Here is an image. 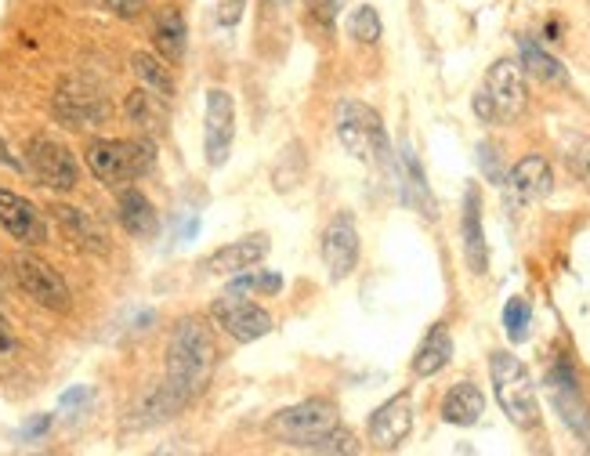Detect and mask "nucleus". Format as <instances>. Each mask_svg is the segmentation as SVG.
Returning a JSON list of instances; mask_svg holds the SVG:
<instances>
[{
	"label": "nucleus",
	"mask_w": 590,
	"mask_h": 456,
	"mask_svg": "<svg viewBox=\"0 0 590 456\" xmlns=\"http://www.w3.org/2000/svg\"><path fill=\"white\" fill-rule=\"evenodd\" d=\"M131 69H134V76H138V84H142L145 91H153L156 98H163V102H171L174 91H178L167 62H163L160 55H153V51H134Z\"/></svg>",
	"instance_id": "nucleus-26"
},
{
	"label": "nucleus",
	"mask_w": 590,
	"mask_h": 456,
	"mask_svg": "<svg viewBox=\"0 0 590 456\" xmlns=\"http://www.w3.org/2000/svg\"><path fill=\"white\" fill-rule=\"evenodd\" d=\"M51 218L58 221V228L66 232V239H73L80 250L98 254V257L109 254V236H105V228L98 225L87 210L73 207V203H55V207H51Z\"/></svg>",
	"instance_id": "nucleus-18"
},
{
	"label": "nucleus",
	"mask_w": 590,
	"mask_h": 456,
	"mask_svg": "<svg viewBox=\"0 0 590 456\" xmlns=\"http://www.w3.org/2000/svg\"><path fill=\"white\" fill-rule=\"evenodd\" d=\"M243 11H247V0H218V22L225 29L239 26V19H243Z\"/></svg>",
	"instance_id": "nucleus-36"
},
{
	"label": "nucleus",
	"mask_w": 590,
	"mask_h": 456,
	"mask_svg": "<svg viewBox=\"0 0 590 456\" xmlns=\"http://www.w3.org/2000/svg\"><path fill=\"white\" fill-rule=\"evenodd\" d=\"M337 424V406L330 399H308V402H297V406H286L279 409L276 417L268 420V431L279 435L286 446H301L305 438L312 435H323L326 428H334Z\"/></svg>",
	"instance_id": "nucleus-9"
},
{
	"label": "nucleus",
	"mask_w": 590,
	"mask_h": 456,
	"mask_svg": "<svg viewBox=\"0 0 590 456\" xmlns=\"http://www.w3.org/2000/svg\"><path fill=\"white\" fill-rule=\"evenodd\" d=\"M116 218H120L127 236L134 239H153L156 228H160V214H156L153 200L145 192L131 189V185H124L120 196H116Z\"/></svg>",
	"instance_id": "nucleus-21"
},
{
	"label": "nucleus",
	"mask_w": 590,
	"mask_h": 456,
	"mask_svg": "<svg viewBox=\"0 0 590 456\" xmlns=\"http://www.w3.org/2000/svg\"><path fill=\"white\" fill-rule=\"evenodd\" d=\"M276 290H283V276H276V272H239V279H232L229 294H276Z\"/></svg>",
	"instance_id": "nucleus-31"
},
{
	"label": "nucleus",
	"mask_w": 590,
	"mask_h": 456,
	"mask_svg": "<svg viewBox=\"0 0 590 456\" xmlns=\"http://www.w3.org/2000/svg\"><path fill=\"white\" fill-rule=\"evenodd\" d=\"M26 167L29 174L51 192H73L80 185V163L58 138L37 134L26 142Z\"/></svg>",
	"instance_id": "nucleus-6"
},
{
	"label": "nucleus",
	"mask_w": 590,
	"mask_h": 456,
	"mask_svg": "<svg viewBox=\"0 0 590 456\" xmlns=\"http://www.w3.org/2000/svg\"><path fill=\"white\" fill-rule=\"evenodd\" d=\"M547 391H551L554 409H558V417L569 424L572 435L590 438V406L583 402L580 384H576V373H572L569 362H558V366L547 373Z\"/></svg>",
	"instance_id": "nucleus-14"
},
{
	"label": "nucleus",
	"mask_w": 590,
	"mask_h": 456,
	"mask_svg": "<svg viewBox=\"0 0 590 456\" xmlns=\"http://www.w3.org/2000/svg\"><path fill=\"white\" fill-rule=\"evenodd\" d=\"M268 250H272V243H268L265 232H254V236H243L236 243L218 247L203 261V268H207L210 276H239V272H250L254 265H261L268 257Z\"/></svg>",
	"instance_id": "nucleus-15"
},
{
	"label": "nucleus",
	"mask_w": 590,
	"mask_h": 456,
	"mask_svg": "<svg viewBox=\"0 0 590 456\" xmlns=\"http://www.w3.org/2000/svg\"><path fill=\"white\" fill-rule=\"evenodd\" d=\"M84 163L105 189H124V185L145 178L156 167V145L145 134L131 138V142H124V138H95L84 149Z\"/></svg>",
	"instance_id": "nucleus-2"
},
{
	"label": "nucleus",
	"mask_w": 590,
	"mask_h": 456,
	"mask_svg": "<svg viewBox=\"0 0 590 456\" xmlns=\"http://www.w3.org/2000/svg\"><path fill=\"white\" fill-rule=\"evenodd\" d=\"M214 362H218V348H214V337H210L207 326L196 315L178 319V326L171 330V344H167L163 384L189 406L192 399H200L207 391L210 377H214Z\"/></svg>",
	"instance_id": "nucleus-1"
},
{
	"label": "nucleus",
	"mask_w": 590,
	"mask_h": 456,
	"mask_svg": "<svg viewBox=\"0 0 590 456\" xmlns=\"http://www.w3.org/2000/svg\"><path fill=\"white\" fill-rule=\"evenodd\" d=\"M181 409H185V402L174 395L167 384H153V388L145 391L142 399L134 402V409H131V424L134 428H153V424H163V420H171V417H178Z\"/></svg>",
	"instance_id": "nucleus-24"
},
{
	"label": "nucleus",
	"mask_w": 590,
	"mask_h": 456,
	"mask_svg": "<svg viewBox=\"0 0 590 456\" xmlns=\"http://www.w3.org/2000/svg\"><path fill=\"white\" fill-rule=\"evenodd\" d=\"M0 228L22 247H44L48 243V218L40 214L37 203L11 189H0Z\"/></svg>",
	"instance_id": "nucleus-13"
},
{
	"label": "nucleus",
	"mask_w": 590,
	"mask_h": 456,
	"mask_svg": "<svg viewBox=\"0 0 590 456\" xmlns=\"http://www.w3.org/2000/svg\"><path fill=\"white\" fill-rule=\"evenodd\" d=\"M124 116L134 124V131L138 134H156L163 131V98H156L153 91H145V87H138V91H131V95L124 98Z\"/></svg>",
	"instance_id": "nucleus-27"
},
{
	"label": "nucleus",
	"mask_w": 590,
	"mask_h": 456,
	"mask_svg": "<svg viewBox=\"0 0 590 456\" xmlns=\"http://www.w3.org/2000/svg\"><path fill=\"white\" fill-rule=\"evenodd\" d=\"M210 319L221 326V333H229L236 344H254L272 333V315L257 301H247V294H225L210 304Z\"/></svg>",
	"instance_id": "nucleus-8"
},
{
	"label": "nucleus",
	"mask_w": 590,
	"mask_h": 456,
	"mask_svg": "<svg viewBox=\"0 0 590 456\" xmlns=\"http://www.w3.org/2000/svg\"><path fill=\"white\" fill-rule=\"evenodd\" d=\"M337 142L359 163H373L384 171H391V163H395L381 113L366 102H355V98L337 105Z\"/></svg>",
	"instance_id": "nucleus-3"
},
{
	"label": "nucleus",
	"mask_w": 590,
	"mask_h": 456,
	"mask_svg": "<svg viewBox=\"0 0 590 456\" xmlns=\"http://www.w3.org/2000/svg\"><path fill=\"white\" fill-rule=\"evenodd\" d=\"M489 377H493V391L500 409L507 413L514 428L533 431L540 424V399H536V384L525 370V362L511 352L489 355Z\"/></svg>",
	"instance_id": "nucleus-4"
},
{
	"label": "nucleus",
	"mask_w": 590,
	"mask_h": 456,
	"mask_svg": "<svg viewBox=\"0 0 590 456\" xmlns=\"http://www.w3.org/2000/svg\"><path fill=\"white\" fill-rule=\"evenodd\" d=\"M486 95H489V102H493L496 120L511 124V120H518V116H522L529 91H525L522 66H518L514 58H496L493 66H489V73H486Z\"/></svg>",
	"instance_id": "nucleus-11"
},
{
	"label": "nucleus",
	"mask_w": 590,
	"mask_h": 456,
	"mask_svg": "<svg viewBox=\"0 0 590 456\" xmlns=\"http://www.w3.org/2000/svg\"><path fill=\"white\" fill-rule=\"evenodd\" d=\"M395 178H399V196H402V203H410V207H417L428 221H435V218H438L435 196H431L428 178H424V167H420L417 152H413L410 142L402 145L399 156H395Z\"/></svg>",
	"instance_id": "nucleus-17"
},
{
	"label": "nucleus",
	"mask_w": 590,
	"mask_h": 456,
	"mask_svg": "<svg viewBox=\"0 0 590 456\" xmlns=\"http://www.w3.org/2000/svg\"><path fill=\"white\" fill-rule=\"evenodd\" d=\"M478 163H482V171H486L489 181H496V185H504V167H500V156H496L493 145H478Z\"/></svg>",
	"instance_id": "nucleus-35"
},
{
	"label": "nucleus",
	"mask_w": 590,
	"mask_h": 456,
	"mask_svg": "<svg viewBox=\"0 0 590 456\" xmlns=\"http://www.w3.org/2000/svg\"><path fill=\"white\" fill-rule=\"evenodd\" d=\"M15 348H19V341H15V333H11L8 315L0 312V355H11Z\"/></svg>",
	"instance_id": "nucleus-37"
},
{
	"label": "nucleus",
	"mask_w": 590,
	"mask_h": 456,
	"mask_svg": "<svg viewBox=\"0 0 590 456\" xmlns=\"http://www.w3.org/2000/svg\"><path fill=\"white\" fill-rule=\"evenodd\" d=\"M381 33H384L381 15H377V8H370V4H359V8L348 15V37H355L359 44H377Z\"/></svg>",
	"instance_id": "nucleus-30"
},
{
	"label": "nucleus",
	"mask_w": 590,
	"mask_h": 456,
	"mask_svg": "<svg viewBox=\"0 0 590 456\" xmlns=\"http://www.w3.org/2000/svg\"><path fill=\"white\" fill-rule=\"evenodd\" d=\"M449 359H453V333H449L446 323H435L424 333V341L413 355V373L417 377H435V373L446 370Z\"/></svg>",
	"instance_id": "nucleus-25"
},
{
	"label": "nucleus",
	"mask_w": 590,
	"mask_h": 456,
	"mask_svg": "<svg viewBox=\"0 0 590 456\" xmlns=\"http://www.w3.org/2000/svg\"><path fill=\"white\" fill-rule=\"evenodd\" d=\"M565 160H569L572 171L590 185V138H572V142L565 145Z\"/></svg>",
	"instance_id": "nucleus-33"
},
{
	"label": "nucleus",
	"mask_w": 590,
	"mask_h": 456,
	"mask_svg": "<svg viewBox=\"0 0 590 456\" xmlns=\"http://www.w3.org/2000/svg\"><path fill=\"white\" fill-rule=\"evenodd\" d=\"M460 236H464V257H467V268L475 272V276H486L489 268V247H486V228H482V196L478 189L464 192V214H460Z\"/></svg>",
	"instance_id": "nucleus-19"
},
{
	"label": "nucleus",
	"mask_w": 590,
	"mask_h": 456,
	"mask_svg": "<svg viewBox=\"0 0 590 456\" xmlns=\"http://www.w3.org/2000/svg\"><path fill=\"white\" fill-rule=\"evenodd\" d=\"M518 51H522V66L536 80H543V84H569V73H565L562 62L554 55H547L533 37H518Z\"/></svg>",
	"instance_id": "nucleus-28"
},
{
	"label": "nucleus",
	"mask_w": 590,
	"mask_h": 456,
	"mask_svg": "<svg viewBox=\"0 0 590 456\" xmlns=\"http://www.w3.org/2000/svg\"><path fill=\"white\" fill-rule=\"evenodd\" d=\"M268 4H279V8H283V4H290V0H268Z\"/></svg>",
	"instance_id": "nucleus-41"
},
{
	"label": "nucleus",
	"mask_w": 590,
	"mask_h": 456,
	"mask_svg": "<svg viewBox=\"0 0 590 456\" xmlns=\"http://www.w3.org/2000/svg\"><path fill=\"white\" fill-rule=\"evenodd\" d=\"M504 185H511V192L522 203H536V200H543V196H551L554 171H551V163L533 152V156H522V160L514 163L511 174L504 178Z\"/></svg>",
	"instance_id": "nucleus-20"
},
{
	"label": "nucleus",
	"mask_w": 590,
	"mask_h": 456,
	"mask_svg": "<svg viewBox=\"0 0 590 456\" xmlns=\"http://www.w3.org/2000/svg\"><path fill=\"white\" fill-rule=\"evenodd\" d=\"M91 4L109 11V15H116V19H124V22L142 19V11H145V0H91Z\"/></svg>",
	"instance_id": "nucleus-34"
},
{
	"label": "nucleus",
	"mask_w": 590,
	"mask_h": 456,
	"mask_svg": "<svg viewBox=\"0 0 590 456\" xmlns=\"http://www.w3.org/2000/svg\"><path fill=\"white\" fill-rule=\"evenodd\" d=\"M48 428H51V417H48V413H44V417L29 420L26 428H22V438H26V442H29V438H40V435H44V431H48Z\"/></svg>",
	"instance_id": "nucleus-39"
},
{
	"label": "nucleus",
	"mask_w": 590,
	"mask_h": 456,
	"mask_svg": "<svg viewBox=\"0 0 590 456\" xmlns=\"http://www.w3.org/2000/svg\"><path fill=\"white\" fill-rule=\"evenodd\" d=\"M482 413H486V395L471 380L453 384L446 391V399H442V420L453 424V428H475L478 420H482Z\"/></svg>",
	"instance_id": "nucleus-23"
},
{
	"label": "nucleus",
	"mask_w": 590,
	"mask_h": 456,
	"mask_svg": "<svg viewBox=\"0 0 590 456\" xmlns=\"http://www.w3.org/2000/svg\"><path fill=\"white\" fill-rule=\"evenodd\" d=\"M323 265L330 283H344L359 268V228L352 214H337L323 232Z\"/></svg>",
	"instance_id": "nucleus-12"
},
{
	"label": "nucleus",
	"mask_w": 590,
	"mask_h": 456,
	"mask_svg": "<svg viewBox=\"0 0 590 456\" xmlns=\"http://www.w3.org/2000/svg\"><path fill=\"white\" fill-rule=\"evenodd\" d=\"M51 113L66 127H102L113 116L109 95L87 76H62L51 98Z\"/></svg>",
	"instance_id": "nucleus-5"
},
{
	"label": "nucleus",
	"mask_w": 590,
	"mask_h": 456,
	"mask_svg": "<svg viewBox=\"0 0 590 456\" xmlns=\"http://www.w3.org/2000/svg\"><path fill=\"white\" fill-rule=\"evenodd\" d=\"M236 142V102L225 87L207 91V113H203V152L210 167H225Z\"/></svg>",
	"instance_id": "nucleus-10"
},
{
	"label": "nucleus",
	"mask_w": 590,
	"mask_h": 456,
	"mask_svg": "<svg viewBox=\"0 0 590 456\" xmlns=\"http://www.w3.org/2000/svg\"><path fill=\"white\" fill-rule=\"evenodd\" d=\"M0 163H4V167H11V171H19V167H22V163L8 152V145H4V142H0Z\"/></svg>",
	"instance_id": "nucleus-40"
},
{
	"label": "nucleus",
	"mask_w": 590,
	"mask_h": 456,
	"mask_svg": "<svg viewBox=\"0 0 590 456\" xmlns=\"http://www.w3.org/2000/svg\"><path fill=\"white\" fill-rule=\"evenodd\" d=\"M11 268H15V283L22 286V294L29 301H37L40 308H48V312L58 315L73 308V290H69V283L58 276L48 261H40L33 254H19Z\"/></svg>",
	"instance_id": "nucleus-7"
},
{
	"label": "nucleus",
	"mask_w": 590,
	"mask_h": 456,
	"mask_svg": "<svg viewBox=\"0 0 590 456\" xmlns=\"http://www.w3.org/2000/svg\"><path fill=\"white\" fill-rule=\"evenodd\" d=\"M297 449H305V453H326V456H344V453H359V442H355L352 431H344V428H326L323 435H312L305 438Z\"/></svg>",
	"instance_id": "nucleus-29"
},
{
	"label": "nucleus",
	"mask_w": 590,
	"mask_h": 456,
	"mask_svg": "<svg viewBox=\"0 0 590 456\" xmlns=\"http://www.w3.org/2000/svg\"><path fill=\"white\" fill-rule=\"evenodd\" d=\"M153 44H156V55H160L167 66H181V62H185V48H189V29H185V15H181L174 4L160 8V15H156Z\"/></svg>",
	"instance_id": "nucleus-22"
},
{
	"label": "nucleus",
	"mask_w": 590,
	"mask_h": 456,
	"mask_svg": "<svg viewBox=\"0 0 590 456\" xmlns=\"http://www.w3.org/2000/svg\"><path fill=\"white\" fill-rule=\"evenodd\" d=\"M529 323H533L529 301H525V297H511V301L504 304V330H507V337H511V344L529 337Z\"/></svg>",
	"instance_id": "nucleus-32"
},
{
	"label": "nucleus",
	"mask_w": 590,
	"mask_h": 456,
	"mask_svg": "<svg viewBox=\"0 0 590 456\" xmlns=\"http://www.w3.org/2000/svg\"><path fill=\"white\" fill-rule=\"evenodd\" d=\"M475 113L482 116V120H486V124H493V120H496V113H493V102H489L486 87H482V91H478V95H475Z\"/></svg>",
	"instance_id": "nucleus-38"
},
{
	"label": "nucleus",
	"mask_w": 590,
	"mask_h": 456,
	"mask_svg": "<svg viewBox=\"0 0 590 456\" xmlns=\"http://www.w3.org/2000/svg\"><path fill=\"white\" fill-rule=\"evenodd\" d=\"M413 431V399L410 395H395L384 406L373 409L370 417V438L381 449H399Z\"/></svg>",
	"instance_id": "nucleus-16"
}]
</instances>
